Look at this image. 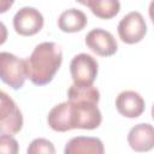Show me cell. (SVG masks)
Listing matches in <instances>:
<instances>
[{
	"label": "cell",
	"instance_id": "1",
	"mask_svg": "<svg viewBox=\"0 0 154 154\" xmlns=\"http://www.w3.org/2000/svg\"><path fill=\"white\" fill-rule=\"evenodd\" d=\"M97 101L88 99H71L54 106L48 113V125L58 132L72 129L94 130L100 126L102 114Z\"/></svg>",
	"mask_w": 154,
	"mask_h": 154
},
{
	"label": "cell",
	"instance_id": "2",
	"mask_svg": "<svg viewBox=\"0 0 154 154\" xmlns=\"http://www.w3.org/2000/svg\"><path fill=\"white\" fill-rule=\"evenodd\" d=\"M26 77L35 85L51 83L63 63V52L54 42L38 43L25 59Z\"/></svg>",
	"mask_w": 154,
	"mask_h": 154
},
{
	"label": "cell",
	"instance_id": "3",
	"mask_svg": "<svg viewBox=\"0 0 154 154\" xmlns=\"http://www.w3.org/2000/svg\"><path fill=\"white\" fill-rule=\"evenodd\" d=\"M0 79L14 90L24 85L26 77V63L8 52H0Z\"/></svg>",
	"mask_w": 154,
	"mask_h": 154
},
{
	"label": "cell",
	"instance_id": "4",
	"mask_svg": "<svg viewBox=\"0 0 154 154\" xmlns=\"http://www.w3.org/2000/svg\"><path fill=\"white\" fill-rule=\"evenodd\" d=\"M23 128V116L13 99L0 90V134L16 135Z\"/></svg>",
	"mask_w": 154,
	"mask_h": 154
},
{
	"label": "cell",
	"instance_id": "5",
	"mask_svg": "<svg viewBox=\"0 0 154 154\" xmlns=\"http://www.w3.org/2000/svg\"><path fill=\"white\" fill-rule=\"evenodd\" d=\"M99 64L96 59L87 53L75 55L70 63V73L73 84L91 85L97 76Z\"/></svg>",
	"mask_w": 154,
	"mask_h": 154
},
{
	"label": "cell",
	"instance_id": "6",
	"mask_svg": "<svg viewBox=\"0 0 154 154\" xmlns=\"http://www.w3.org/2000/svg\"><path fill=\"white\" fill-rule=\"evenodd\" d=\"M117 30L119 38L124 43L135 45L144 38L147 34V24L140 12L132 11L120 19Z\"/></svg>",
	"mask_w": 154,
	"mask_h": 154
},
{
	"label": "cell",
	"instance_id": "7",
	"mask_svg": "<svg viewBox=\"0 0 154 154\" xmlns=\"http://www.w3.org/2000/svg\"><path fill=\"white\" fill-rule=\"evenodd\" d=\"M42 13L34 7H22L13 17V28L20 36H32L37 34L43 26Z\"/></svg>",
	"mask_w": 154,
	"mask_h": 154
},
{
	"label": "cell",
	"instance_id": "8",
	"mask_svg": "<svg viewBox=\"0 0 154 154\" xmlns=\"http://www.w3.org/2000/svg\"><path fill=\"white\" fill-rule=\"evenodd\" d=\"M87 47L100 57H111L118 51V42L114 36L101 28L90 30L85 36Z\"/></svg>",
	"mask_w": 154,
	"mask_h": 154
},
{
	"label": "cell",
	"instance_id": "9",
	"mask_svg": "<svg viewBox=\"0 0 154 154\" xmlns=\"http://www.w3.org/2000/svg\"><path fill=\"white\" fill-rule=\"evenodd\" d=\"M116 108L125 118H138L146 109L143 97L134 90H124L116 99Z\"/></svg>",
	"mask_w": 154,
	"mask_h": 154
},
{
	"label": "cell",
	"instance_id": "10",
	"mask_svg": "<svg viewBox=\"0 0 154 154\" xmlns=\"http://www.w3.org/2000/svg\"><path fill=\"white\" fill-rule=\"evenodd\" d=\"M128 143L135 152H148L154 147V129L149 123L132 126L128 134Z\"/></svg>",
	"mask_w": 154,
	"mask_h": 154
},
{
	"label": "cell",
	"instance_id": "11",
	"mask_svg": "<svg viewBox=\"0 0 154 154\" xmlns=\"http://www.w3.org/2000/svg\"><path fill=\"white\" fill-rule=\"evenodd\" d=\"M105 152L103 143L97 137L77 136L71 138L64 149L65 154H102Z\"/></svg>",
	"mask_w": 154,
	"mask_h": 154
},
{
	"label": "cell",
	"instance_id": "12",
	"mask_svg": "<svg viewBox=\"0 0 154 154\" xmlns=\"http://www.w3.org/2000/svg\"><path fill=\"white\" fill-rule=\"evenodd\" d=\"M85 13L77 8H69L61 12L58 18V26L63 32H77L87 26Z\"/></svg>",
	"mask_w": 154,
	"mask_h": 154
},
{
	"label": "cell",
	"instance_id": "13",
	"mask_svg": "<svg viewBox=\"0 0 154 154\" xmlns=\"http://www.w3.org/2000/svg\"><path fill=\"white\" fill-rule=\"evenodd\" d=\"M87 6L100 19H112L120 11L119 0H88Z\"/></svg>",
	"mask_w": 154,
	"mask_h": 154
},
{
	"label": "cell",
	"instance_id": "14",
	"mask_svg": "<svg viewBox=\"0 0 154 154\" xmlns=\"http://www.w3.org/2000/svg\"><path fill=\"white\" fill-rule=\"evenodd\" d=\"M26 152H28V154H37V153L54 154L55 148L51 141H48L46 138H36L29 144Z\"/></svg>",
	"mask_w": 154,
	"mask_h": 154
},
{
	"label": "cell",
	"instance_id": "15",
	"mask_svg": "<svg viewBox=\"0 0 154 154\" xmlns=\"http://www.w3.org/2000/svg\"><path fill=\"white\" fill-rule=\"evenodd\" d=\"M0 153L16 154L18 153V142L12 135H0Z\"/></svg>",
	"mask_w": 154,
	"mask_h": 154
},
{
	"label": "cell",
	"instance_id": "16",
	"mask_svg": "<svg viewBox=\"0 0 154 154\" xmlns=\"http://www.w3.org/2000/svg\"><path fill=\"white\" fill-rule=\"evenodd\" d=\"M14 1L16 0H0V14L7 12L12 7V5L14 4Z\"/></svg>",
	"mask_w": 154,
	"mask_h": 154
},
{
	"label": "cell",
	"instance_id": "17",
	"mask_svg": "<svg viewBox=\"0 0 154 154\" xmlns=\"http://www.w3.org/2000/svg\"><path fill=\"white\" fill-rule=\"evenodd\" d=\"M7 35H8V32H7V28H6V25H5L2 22H0V46L4 45V43L6 42V40H7Z\"/></svg>",
	"mask_w": 154,
	"mask_h": 154
},
{
	"label": "cell",
	"instance_id": "18",
	"mask_svg": "<svg viewBox=\"0 0 154 154\" xmlns=\"http://www.w3.org/2000/svg\"><path fill=\"white\" fill-rule=\"evenodd\" d=\"M77 2H79L81 5H84V6H87V4H88V0H76Z\"/></svg>",
	"mask_w": 154,
	"mask_h": 154
}]
</instances>
